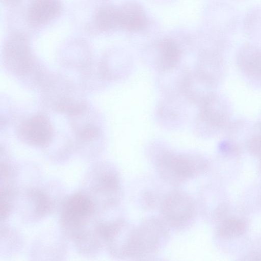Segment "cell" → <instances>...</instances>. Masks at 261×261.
<instances>
[{
    "label": "cell",
    "mask_w": 261,
    "mask_h": 261,
    "mask_svg": "<svg viewBox=\"0 0 261 261\" xmlns=\"http://www.w3.org/2000/svg\"><path fill=\"white\" fill-rule=\"evenodd\" d=\"M95 212L94 201L85 194H75L66 200L62 211V223L74 241L96 234L99 224L94 221Z\"/></svg>",
    "instance_id": "6da1fadb"
},
{
    "label": "cell",
    "mask_w": 261,
    "mask_h": 261,
    "mask_svg": "<svg viewBox=\"0 0 261 261\" xmlns=\"http://www.w3.org/2000/svg\"><path fill=\"white\" fill-rule=\"evenodd\" d=\"M167 233L166 228L159 220L144 221L138 228L133 229L125 257L141 258L155 253Z\"/></svg>",
    "instance_id": "7a4b0ae2"
},
{
    "label": "cell",
    "mask_w": 261,
    "mask_h": 261,
    "mask_svg": "<svg viewBox=\"0 0 261 261\" xmlns=\"http://www.w3.org/2000/svg\"><path fill=\"white\" fill-rule=\"evenodd\" d=\"M205 164L192 155L168 152L159 159L157 170L160 175L172 184H180L202 171Z\"/></svg>",
    "instance_id": "3957f363"
},
{
    "label": "cell",
    "mask_w": 261,
    "mask_h": 261,
    "mask_svg": "<svg viewBox=\"0 0 261 261\" xmlns=\"http://www.w3.org/2000/svg\"><path fill=\"white\" fill-rule=\"evenodd\" d=\"M3 57L8 70L17 75L25 74L33 65L28 40L21 34H14L8 38L4 44Z\"/></svg>",
    "instance_id": "277c9868"
},
{
    "label": "cell",
    "mask_w": 261,
    "mask_h": 261,
    "mask_svg": "<svg viewBox=\"0 0 261 261\" xmlns=\"http://www.w3.org/2000/svg\"><path fill=\"white\" fill-rule=\"evenodd\" d=\"M163 217L172 226L179 227L187 224L194 215V206L192 199L181 191L168 194L161 205Z\"/></svg>",
    "instance_id": "5b68a950"
},
{
    "label": "cell",
    "mask_w": 261,
    "mask_h": 261,
    "mask_svg": "<svg viewBox=\"0 0 261 261\" xmlns=\"http://www.w3.org/2000/svg\"><path fill=\"white\" fill-rule=\"evenodd\" d=\"M19 134L27 143L36 146L47 144L51 140L53 129L49 119L42 115H36L25 120L20 125Z\"/></svg>",
    "instance_id": "8992f818"
},
{
    "label": "cell",
    "mask_w": 261,
    "mask_h": 261,
    "mask_svg": "<svg viewBox=\"0 0 261 261\" xmlns=\"http://www.w3.org/2000/svg\"><path fill=\"white\" fill-rule=\"evenodd\" d=\"M61 8L60 0H31L27 10V19L33 26L44 25L56 18Z\"/></svg>",
    "instance_id": "52a82bcc"
},
{
    "label": "cell",
    "mask_w": 261,
    "mask_h": 261,
    "mask_svg": "<svg viewBox=\"0 0 261 261\" xmlns=\"http://www.w3.org/2000/svg\"><path fill=\"white\" fill-rule=\"evenodd\" d=\"M119 28L129 32H139L146 28L147 18L141 5L129 1L119 8Z\"/></svg>",
    "instance_id": "ba28073f"
},
{
    "label": "cell",
    "mask_w": 261,
    "mask_h": 261,
    "mask_svg": "<svg viewBox=\"0 0 261 261\" xmlns=\"http://www.w3.org/2000/svg\"><path fill=\"white\" fill-rule=\"evenodd\" d=\"M94 182L93 191L105 198V205L115 204L120 189L119 179L116 173L110 170L100 172Z\"/></svg>",
    "instance_id": "9c48e42d"
},
{
    "label": "cell",
    "mask_w": 261,
    "mask_h": 261,
    "mask_svg": "<svg viewBox=\"0 0 261 261\" xmlns=\"http://www.w3.org/2000/svg\"><path fill=\"white\" fill-rule=\"evenodd\" d=\"M238 62L245 73L261 79V47L250 43L243 45L238 51Z\"/></svg>",
    "instance_id": "30bf717a"
},
{
    "label": "cell",
    "mask_w": 261,
    "mask_h": 261,
    "mask_svg": "<svg viewBox=\"0 0 261 261\" xmlns=\"http://www.w3.org/2000/svg\"><path fill=\"white\" fill-rule=\"evenodd\" d=\"M158 66L162 70H170L178 63L180 49L177 43L171 38H164L158 44Z\"/></svg>",
    "instance_id": "8fae6325"
},
{
    "label": "cell",
    "mask_w": 261,
    "mask_h": 261,
    "mask_svg": "<svg viewBox=\"0 0 261 261\" xmlns=\"http://www.w3.org/2000/svg\"><path fill=\"white\" fill-rule=\"evenodd\" d=\"M96 28L102 32H110L119 28V8L107 6L100 8L95 16Z\"/></svg>",
    "instance_id": "7c38bea8"
},
{
    "label": "cell",
    "mask_w": 261,
    "mask_h": 261,
    "mask_svg": "<svg viewBox=\"0 0 261 261\" xmlns=\"http://www.w3.org/2000/svg\"><path fill=\"white\" fill-rule=\"evenodd\" d=\"M244 32L252 38H261V7L250 10L243 21Z\"/></svg>",
    "instance_id": "4fadbf2b"
},
{
    "label": "cell",
    "mask_w": 261,
    "mask_h": 261,
    "mask_svg": "<svg viewBox=\"0 0 261 261\" xmlns=\"http://www.w3.org/2000/svg\"><path fill=\"white\" fill-rule=\"evenodd\" d=\"M29 197L33 201V212L35 216L46 215L51 208V201L44 192L34 190L29 192Z\"/></svg>",
    "instance_id": "5bb4252c"
},
{
    "label": "cell",
    "mask_w": 261,
    "mask_h": 261,
    "mask_svg": "<svg viewBox=\"0 0 261 261\" xmlns=\"http://www.w3.org/2000/svg\"><path fill=\"white\" fill-rule=\"evenodd\" d=\"M245 228V223L240 219H229L220 226L219 232L222 237L229 238L242 234Z\"/></svg>",
    "instance_id": "9a60e30c"
},
{
    "label": "cell",
    "mask_w": 261,
    "mask_h": 261,
    "mask_svg": "<svg viewBox=\"0 0 261 261\" xmlns=\"http://www.w3.org/2000/svg\"><path fill=\"white\" fill-rule=\"evenodd\" d=\"M2 2L6 5L12 6L18 3L21 0H1Z\"/></svg>",
    "instance_id": "2e32d148"
}]
</instances>
